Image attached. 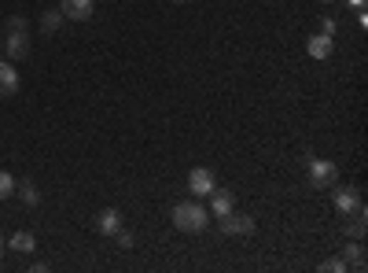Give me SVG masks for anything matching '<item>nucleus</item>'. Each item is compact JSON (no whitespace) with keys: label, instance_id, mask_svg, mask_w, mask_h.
<instances>
[{"label":"nucleus","instance_id":"obj_1","mask_svg":"<svg viewBox=\"0 0 368 273\" xmlns=\"http://www.w3.org/2000/svg\"><path fill=\"white\" fill-rule=\"evenodd\" d=\"M169 218H173V225L181 229V233H203V229L210 225V211L199 203V200H184V203H177L169 211Z\"/></svg>","mask_w":368,"mask_h":273},{"label":"nucleus","instance_id":"obj_2","mask_svg":"<svg viewBox=\"0 0 368 273\" xmlns=\"http://www.w3.org/2000/svg\"><path fill=\"white\" fill-rule=\"evenodd\" d=\"M218 225H221V233H225V237H251L254 229H258V222H254L251 215H243V211H236V207H232L228 215H221V218H218Z\"/></svg>","mask_w":368,"mask_h":273},{"label":"nucleus","instance_id":"obj_3","mask_svg":"<svg viewBox=\"0 0 368 273\" xmlns=\"http://www.w3.org/2000/svg\"><path fill=\"white\" fill-rule=\"evenodd\" d=\"M310 185L313 188H335L339 185V166L332 159H313L310 163Z\"/></svg>","mask_w":368,"mask_h":273},{"label":"nucleus","instance_id":"obj_4","mask_svg":"<svg viewBox=\"0 0 368 273\" xmlns=\"http://www.w3.org/2000/svg\"><path fill=\"white\" fill-rule=\"evenodd\" d=\"M332 203H335V211L346 218V215H354V211H361L364 207V200H361V188L357 185H346V188H335V196H332Z\"/></svg>","mask_w":368,"mask_h":273},{"label":"nucleus","instance_id":"obj_5","mask_svg":"<svg viewBox=\"0 0 368 273\" xmlns=\"http://www.w3.org/2000/svg\"><path fill=\"white\" fill-rule=\"evenodd\" d=\"M214 188H218V174H214L210 166H196V170L188 174V192L191 196H210Z\"/></svg>","mask_w":368,"mask_h":273},{"label":"nucleus","instance_id":"obj_6","mask_svg":"<svg viewBox=\"0 0 368 273\" xmlns=\"http://www.w3.org/2000/svg\"><path fill=\"white\" fill-rule=\"evenodd\" d=\"M59 11H63V19H74V23H85V19H93L96 4H93V0H59Z\"/></svg>","mask_w":368,"mask_h":273},{"label":"nucleus","instance_id":"obj_7","mask_svg":"<svg viewBox=\"0 0 368 273\" xmlns=\"http://www.w3.org/2000/svg\"><path fill=\"white\" fill-rule=\"evenodd\" d=\"M93 229L100 237H115L118 229H122V215L115 211V207H107V211H100L96 218H93Z\"/></svg>","mask_w":368,"mask_h":273},{"label":"nucleus","instance_id":"obj_8","mask_svg":"<svg viewBox=\"0 0 368 273\" xmlns=\"http://www.w3.org/2000/svg\"><path fill=\"white\" fill-rule=\"evenodd\" d=\"M4 56H8L11 63L26 59V56H30V34H8V37H4Z\"/></svg>","mask_w":368,"mask_h":273},{"label":"nucleus","instance_id":"obj_9","mask_svg":"<svg viewBox=\"0 0 368 273\" xmlns=\"http://www.w3.org/2000/svg\"><path fill=\"white\" fill-rule=\"evenodd\" d=\"M19 93V71H15V63H0V100H11Z\"/></svg>","mask_w":368,"mask_h":273},{"label":"nucleus","instance_id":"obj_10","mask_svg":"<svg viewBox=\"0 0 368 273\" xmlns=\"http://www.w3.org/2000/svg\"><path fill=\"white\" fill-rule=\"evenodd\" d=\"M232 207H236V196L228 192V188H214V192H210V211H214V218H221V215H228L232 211Z\"/></svg>","mask_w":368,"mask_h":273},{"label":"nucleus","instance_id":"obj_11","mask_svg":"<svg viewBox=\"0 0 368 273\" xmlns=\"http://www.w3.org/2000/svg\"><path fill=\"white\" fill-rule=\"evenodd\" d=\"M8 247L19 251V255H33V251H37V237L30 233V229H19V233L8 240Z\"/></svg>","mask_w":368,"mask_h":273},{"label":"nucleus","instance_id":"obj_12","mask_svg":"<svg viewBox=\"0 0 368 273\" xmlns=\"http://www.w3.org/2000/svg\"><path fill=\"white\" fill-rule=\"evenodd\" d=\"M332 48H335V45H332V37H328V34H313V37L306 41V52H310L313 59H328V56H332Z\"/></svg>","mask_w":368,"mask_h":273},{"label":"nucleus","instance_id":"obj_13","mask_svg":"<svg viewBox=\"0 0 368 273\" xmlns=\"http://www.w3.org/2000/svg\"><path fill=\"white\" fill-rule=\"evenodd\" d=\"M63 23H67V19H63V11L56 8H48V11H41V30H45V34H59L63 30Z\"/></svg>","mask_w":368,"mask_h":273},{"label":"nucleus","instance_id":"obj_14","mask_svg":"<svg viewBox=\"0 0 368 273\" xmlns=\"http://www.w3.org/2000/svg\"><path fill=\"white\" fill-rule=\"evenodd\" d=\"M346 218H350V222H346V233H350L354 240H361L364 229H368V222H364V207H361V211H354V215H346Z\"/></svg>","mask_w":368,"mask_h":273},{"label":"nucleus","instance_id":"obj_15","mask_svg":"<svg viewBox=\"0 0 368 273\" xmlns=\"http://www.w3.org/2000/svg\"><path fill=\"white\" fill-rule=\"evenodd\" d=\"M15 192L23 196V203H26V207H37V203H41V192H37V185H33L30 177H26L23 185H15Z\"/></svg>","mask_w":368,"mask_h":273},{"label":"nucleus","instance_id":"obj_16","mask_svg":"<svg viewBox=\"0 0 368 273\" xmlns=\"http://www.w3.org/2000/svg\"><path fill=\"white\" fill-rule=\"evenodd\" d=\"M15 177L8 174V170H0V200H8V196H15Z\"/></svg>","mask_w":368,"mask_h":273},{"label":"nucleus","instance_id":"obj_17","mask_svg":"<svg viewBox=\"0 0 368 273\" xmlns=\"http://www.w3.org/2000/svg\"><path fill=\"white\" fill-rule=\"evenodd\" d=\"M4 34H30V26H26V19H23V15H11L8 23H4Z\"/></svg>","mask_w":368,"mask_h":273},{"label":"nucleus","instance_id":"obj_18","mask_svg":"<svg viewBox=\"0 0 368 273\" xmlns=\"http://www.w3.org/2000/svg\"><path fill=\"white\" fill-rule=\"evenodd\" d=\"M115 244H118L122 251H133V244H137V237H133V233H129V229H118V233H115Z\"/></svg>","mask_w":368,"mask_h":273},{"label":"nucleus","instance_id":"obj_19","mask_svg":"<svg viewBox=\"0 0 368 273\" xmlns=\"http://www.w3.org/2000/svg\"><path fill=\"white\" fill-rule=\"evenodd\" d=\"M320 269H324V273H346L350 266H346V259H332V262H324Z\"/></svg>","mask_w":368,"mask_h":273},{"label":"nucleus","instance_id":"obj_20","mask_svg":"<svg viewBox=\"0 0 368 273\" xmlns=\"http://www.w3.org/2000/svg\"><path fill=\"white\" fill-rule=\"evenodd\" d=\"M324 34H328V37H335V19H332V15L324 19Z\"/></svg>","mask_w":368,"mask_h":273},{"label":"nucleus","instance_id":"obj_21","mask_svg":"<svg viewBox=\"0 0 368 273\" xmlns=\"http://www.w3.org/2000/svg\"><path fill=\"white\" fill-rule=\"evenodd\" d=\"M346 4H350L354 11H364V0H346Z\"/></svg>","mask_w":368,"mask_h":273},{"label":"nucleus","instance_id":"obj_22","mask_svg":"<svg viewBox=\"0 0 368 273\" xmlns=\"http://www.w3.org/2000/svg\"><path fill=\"white\" fill-rule=\"evenodd\" d=\"M4 247H8V240H4V237H0V255H4Z\"/></svg>","mask_w":368,"mask_h":273},{"label":"nucleus","instance_id":"obj_23","mask_svg":"<svg viewBox=\"0 0 368 273\" xmlns=\"http://www.w3.org/2000/svg\"><path fill=\"white\" fill-rule=\"evenodd\" d=\"M173 4H191V0H173Z\"/></svg>","mask_w":368,"mask_h":273},{"label":"nucleus","instance_id":"obj_24","mask_svg":"<svg viewBox=\"0 0 368 273\" xmlns=\"http://www.w3.org/2000/svg\"><path fill=\"white\" fill-rule=\"evenodd\" d=\"M0 56H4V37H0Z\"/></svg>","mask_w":368,"mask_h":273}]
</instances>
